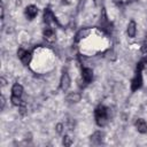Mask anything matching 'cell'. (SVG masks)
Here are the masks:
<instances>
[{
    "instance_id": "cb8c5ba5",
    "label": "cell",
    "mask_w": 147,
    "mask_h": 147,
    "mask_svg": "<svg viewBox=\"0 0 147 147\" xmlns=\"http://www.w3.org/2000/svg\"><path fill=\"white\" fill-rule=\"evenodd\" d=\"M0 84H1L2 87H5L7 85V79L5 77H0Z\"/></svg>"
},
{
    "instance_id": "44dd1931",
    "label": "cell",
    "mask_w": 147,
    "mask_h": 147,
    "mask_svg": "<svg viewBox=\"0 0 147 147\" xmlns=\"http://www.w3.org/2000/svg\"><path fill=\"white\" fill-rule=\"evenodd\" d=\"M140 52L142 54H147V41H144L142 45L140 46Z\"/></svg>"
},
{
    "instance_id": "52a82bcc",
    "label": "cell",
    "mask_w": 147,
    "mask_h": 147,
    "mask_svg": "<svg viewBox=\"0 0 147 147\" xmlns=\"http://www.w3.org/2000/svg\"><path fill=\"white\" fill-rule=\"evenodd\" d=\"M24 15L29 21H32L38 15V7L36 5H29L24 9Z\"/></svg>"
},
{
    "instance_id": "6da1fadb",
    "label": "cell",
    "mask_w": 147,
    "mask_h": 147,
    "mask_svg": "<svg viewBox=\"0 0 147 147\" xmlns=\"http://www.w3.org/2000/svg\"><path fill=\"white\" fill-rule=\"evenodd\" d=\"M94 117H95V123L98 126L100 127L106 126L109 121V108H107L103 105L98 106L94 110Z\"/></svg>"
},
{
    "instance_id": "3957f363",
    "label": "cell",
    "mask_w": 147,
    "mask_h": 147,
    "mask_svg": "<svg viewBox=\"0 0 147 147\" xmlns=\"http://www.w3.org/2000/svg\"><path fill=\"white\" fill-rule=\"evenodd\" d=\"M42 21H44V23L46 24V25H51L52 23H55V24H57V25H60V23H59V21H57V18L55 17V15H54V13L49 9V8H45L44 9V15H42Z\"/></svg>"
},
{
    "instance_id": "83f0119b",
    "label": "cell",
    "mask_w": 147,
    "mask_h": 147,
    "mask_svg": "<svg viewBox=\"0 0 147 147\" xmlns=\"http://www.w3.org/2000/svg\"><path fill=\"white\" fill-rule=\"evenodd\" d=\"M145 41H147V31H146V34H145Z\"/></svg>"
},
{
    "instance_id": "d4e9b609",
    "label": "cell",
    "mask_w": 147,
    "mask_h": 147,
    "mask_svg": "<svg viewBox=\"0 0 147 147\" xmlns=\"http://www.w3.org/2000/svg\"><path fill=\"white\" fill-rule=\"evenodd\" d=\"M1 20L3 21V17H5V7H3V5H1Z\"/></svg>"
},
{
    "instance_id": "d6986e66",
    "label": "cell",
    "mask_w": 147,
    "mask_h": 147,
    "mask_svg": "<svg viewBox=\"0 0 147 147\" xmlns=\"http://www.w3.org/2000/svg\"><path fill=\"white\" fill-rule=\"evenodd\" d=\"M55 130H56V132H57L59 134H62L63 131H64V125H63V123H57V124L55 125Z\"/></svg>"
},
{
    "instance_id": "7402d4cb",
    "label": "cell",
    "mask_w": 147,
    "mask_h": 147,
    "mask_svg": "<svg viewBox=\"0 0 147 147\" xmlns=\"http://www.w3.org/2000/svg\"><path fill=\"white\" fill-rule=\"evenodd\" d=\"M5 106H6V99H5L3 95H1L0 96V109L3 110L5 109Z\"/></svg>"
},
{
    "instance_id": "ac0fdd59",
    "label": "cell",
    "mask_w": 147,
    "mask_h": 147,
    "mask_svg": "<svg viewBox=\"0 0 147 147\" xmlns=\"http://www.w3.org/2000/svg\"><path fill=\"white\" fill-rule=\"evenodd\" d=\"M18 114H20L21 116H25V115L28 114V108H26L25 101H23V102L21 103V106L18 107Z\"/></svg>"
},
{
    "instance_id": "ffe728a7",
    "label": "cell",
    "mask_w": 147,
    "mask_h": 147,
    "mask_svg": "<svg viewBox=\"0 0 147 147\" xmlns=\"http://www.w3.org/2000/svg\"><path fill=\"white\" fill-rule=\"evenodd\" d=\"M85 0H79V2H78V5H77V13H79V11H82L83 9H84V6H85Z\"/></svg>"
},
{
    "instance_id": "2e32d148",
    "label": "cell",
    "mask_w": 147,
    "mask_h": 147,
    "mask_svg": "<svg viewBox=\"0 0 147 147\" xmlns=\"http://www.w3.org/2000/svg\"><path fill=\"white\" fill-rule=\"evenodd\" d=\"M10 102H11L13 106H15V107H20L21 103L23 102V100L21 99V96H17V95L11 94V96H10Z\"/></svg>"
},
{
    "instance_id": "ba28073f",
    "label": "cell",
    "mask_w": 147,
    "mask_h": 147,
    "mask_svg": "<svg viewBox=\"0 0 147 147\" xmlns=\"http://www.w3.org/2000/svg\"><path fill=\"white\" fill-rule=\"evenodd\" d=\"M82 78H83V80H84L86 84L92 83V82H93V78H94L92 68L83 67V68H82Z\"/></svg>"
},
{
    "instance_id": "30bf717a",
    "label": "cell",
    "mask_w": 147,
    "mask_h": 147,
    "mask_svg": "<svg viewBox=\"0 0 147 147\" xmlns=\"http://www.w3.org/2000/svg\"><path fill=\"white\" fill-rule=\"evenodd\" d=\"M134 126L139 133H141V134L147 133V123L144 118H137L134 122Z\"/></svg>"
},
{
    "instance_id": "277c9868",
    "label": "cell",
    "mask_w": 147,
    "mask_h": 147,
    "mask_svg": "<svg viewBox=\"0 0 147 147\" xmlns=\"http://www.w3.org/2000/svg\"><path fill=\"white\" fill-rule=\"evenodd\" d=\"M17 57L20 59V61L24 64V65H28L30 64L31 60H32V55L29 51L24 49V48H18L17 49Z\"/></svg>"
},
{
    "instance_id": "484cf974",
    "label": "cell",
    "mask_w": 147,
    "mask_h": 147,
    "mask_svg": "<svg viewBox=\"0 0 147 147\" xmlns=\"http://www.w3.org/2000/svg\"><path fill=\"white\" fill-rule=\"evenodd\" d=\"M61 3L64 5V6H68L71 3V0H61Z\"/></svg>"
},
{
    "instance_id": "8fae6325",
    "label": "cell",
    "mask_w": 147,
    "mask_h": 147,
    "mask_svg": "<svg viewBox=\"0 0 147 147\" xmlns=\"http://www.w3.org/2000/svg\"><path fill=\"white\" fill-rule=\"evenodd\" d=\"M82 100V94L79 92H70L65 96V101L68 103H78Z\"/></svg>"
},
{
    "instance_id": "5bb4252c",
    "label": "cell",
    "mask_w": 147,
    "mask_h": 147,
    "mask_svg": "<svg viewBox=\"0 0 147 147\" xmlns=\"http://www.w3.org/2000/svg\"><path fill=\"white\" fill-rule=\"evenodd\" d=\"M11 94L17 95V96H22V94H23V86L21 84H18V83H15L11 86Z\"/></svg>"
},
{
    "instance_id": "9a60e30c",
    "label": "cell",
    "mask_w": 147,
    "mask_h": 147,
    "mask_svg": "<svg viewBox=\"0 0 147 147\" xmlns=\"http://www.w3.org/2000/svg\"><path fill=\"white\" fill-rule=\"evenodd\" d=\"M137 70H139V71H145V72L147 74V59H144V60H141V61L138 62V64H137Z\"/></svg>"
},
{
    "instance_id": "7c38bea8",
    "label": "cell",
    "mask_w": 147,
    "mask_h": 147,
    "mask_svg": "<svg viewBox=\"0 0 147 147\" xmlns=\"http://www.w3.org/2000/svg\"><path fill=\"white\" fill-rule=\"evenodd\" d=\"M126 33L129 36V38H134L137 36V23L131 20L127 24V29H126Z\"/></svg>"
},
{
    "instance_id": "603a6c76",
    "label": "cell",
    "mask_w": 147,
    "mask_h": 147,
    "mask_svg": "<svg viewBox=\"0 0 147 147\" xmlns=\"http://www.w3.org/2000/svg\"><path fill=\"white\" fill-rule=\"evenodd\" d=\"M93 2H94V6H95V7H101V6H103V0H93Z\"/></svg>"
},
{
    "instance_id": "7a4b0ae2",
    "label": "cell",
    "mask_w": 147,
    "mask_h": 147,
    "mask_svg": "<svg viewBox=\"0 0 147 147\" xmlns=\"http://www.w3.org/2000/svg\"><path fill=\"white\" fill-rule=\"evenodd\" d=\"M71 86V78H70V75L68 72L67 69H63L62 70V75H61V78H60V88L62 90V92H67Z\"/></svg>"
},
{
    "instance_id": "e0dca14e",
    "label": "cell",
    "mask_w": 147,
    "mask_h": 147,
    "mask_svg": "<svg viewBox=\"0 0 147 147\" xmlns=\"http://www.w3.org/2000/svg\"><path fill=\"white\" fill-rule=\"evenodd\" d=\"M72 142H74L72 138H71L69 134H64V137H63V139H62V144H63V146L69 147V146L72 145Z\"/></svg>"
},
{
    "instance_id": "5b68a950",
    "label": "cell",
    "mask_w": 147,
    "mask_h": 147,
    "mask_svg": "<svg viewBox=\"0 0 147 147\" xmlns=\"http://www.w3.org/2000/svg\"><path fill=\"white\" fill-rule=\"evenodd\" d=\"M142 83H144V80H142L141 71L137 70V72H136V75H134V77H133V78H132V80H131V91H132V92L138 91V90L142 86Z\"/></svg>"
},
{
    "instance_id": "4fadbf2b",
    "label": "cell",
    "mask_w": 147,
    "mask_h": 147,
    "mask_svg": "<svg viewBox=\"0 0 147 147\" xmlns=\"http://www.w3.org/2000/svg\"><path fill=\"white\" fill-rule=\"evenodd\" d=\"M103 140V133L101 131H95L92 136H91V141L94 145H100Z\"/></svg>"
},
{
    "instance_id": "9c48e42d",
    "label": "cell",
    "mask_w": 147,
    "mask_h": 147,
    "mask_svg": "<svg viewBox=\"0 0 147 147\" xmlns=\"http://www.w3.org/2000/svg\"><path fill=\"white\" fill-rule=\"evenodd\" d=\"M91 32H92V30H91L90 28H82V29H79V30L77 31V33L75 34V39H74V41H75L76 44L79 42L80 40L87 38V37L90 36Z\"/></svg>"
},
{
    "instance_id": "8992f818",
    "label": "cell",
    "mask_w": 147,
    "mask_h": 147,
    "mask_svg": "<svg viewBox=\"0 0 147 147\" xmlns=\"http://www.w3.org/2000/svg\"><path fill=\"white\" fill-rule=\"evenodd\" d=\"M42 36L45 38V40L47 42H54L56 40V34H55V31L53 30V28H51V25H46L44 28V31H42Z\"/></svg>"
},
{
    "instance_id": "4316f807",
    "label": "cell",
    "mask_w": 147,
    "mask_h": 147,
    "mask_svg": "<svg viewBox=\"0 0 147 147\" xmlns=\"http://www.w3.org/2000/svg\"><path fill=\"white\" fill-rule=\"evenodd\" d=\"M114 2L117 5V6H121L123 3V0H114Z\"/></svg>"
}]
</instances>
